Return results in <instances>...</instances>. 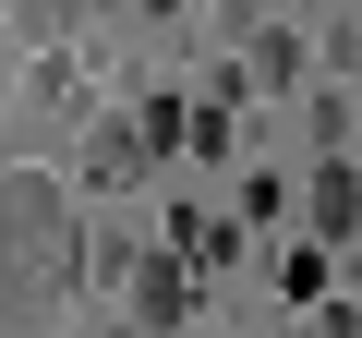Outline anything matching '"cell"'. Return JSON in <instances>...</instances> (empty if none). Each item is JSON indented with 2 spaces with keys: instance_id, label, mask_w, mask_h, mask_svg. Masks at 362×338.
Returning <instances> with one entry per match:
<instances>
[{
  "instance_id": "obj_1",
  "label": "cell",
  "mask_w": 362,
  "mask_h": 338,
  "mask_svg": "<svg viewBox=\"0 0 362 338\" xmlns=\"http://www.w3.org/2000/svg\"><path fill=\"white\" fill-rule=\"evenodd\" d=\"M85 278V242H73V194L49 169H0V338H37Z\"/></svg>"
},
{
  "instance_id": "obj_2",
  "label": "cell",
  "mask_w": 362,
  "mask_h": 338,
  "mask_svg": "<svg viewBox=\"0 0 362 338\" xmlns=\"http://www.w3.org/2000/svg\"><path fill=\"white\" fill-rule=\"evenodd\" d=\"M302 218H314V254L362 230V169H350V157H314V169H302Z\"/></svg>"
},
{
  "instance_id": "obj_3",
  "label": "cell",
  "mask_w": 362,
  "mask_h": 338,
  "mask_svg": "<svg viewBox=\"0 0 362 338\" xmlns=\"http://www.w3.org/2000/svg\"><path fill=\"white\" fill-rule=\"evenodd\" d=\"M145 157H157V145H145V121H97V133H85V182H97V194H121V182H145Z\"/></svg>"
},
{
  "instance_id": "obj_4",
  "label": "cell",
  "mask_w": 362,
  "mask_h": 338,
  "mask_svg": "<svg viewBox=\"0 0 362 338\" xmlns=\"http://www.w3.org/2000/svg\"><path fill=\"white\" fill-rule=\"evenodd\" d=\"M133 314H145V326H181V314H194V278H181V254H133Z\"/></svg>"
},
{
  "instance_id": "obj_5",
  "label": "cell",
  "mask_w": 362,
  "mask_h": 338,
  "mask_svg": "<svg viewBox=\"0 0 362 338\" xmlns=\"http://www.w3.org/2000/svg\"><path fill=\"white\" fill-rule=\"evenodd\" d=\"M13 13H25L37 37H61V25H73V0H13Z\"/></svg>"
},
{
  "instance_id": "obj_6",
  "label": "cell",
  "mask_w": 362,
  "mask_h": 338,
  "mask_svg": "<svg viewBox=\"0 0 362 338\" xmlns=\"http://www.w3.org/2000/svg\"><path fill=\"white\" fill-rule=\"evenodd\" d=\"M0 25H13V0H0Z\"/></svg>"
},
{
  "instance_id": "obj_7",
  "label": "cell",
  "mask_w": 362,
  "mask_h": 338,
  "mask_svg": "<svg viewBox=\"0 0 362 338\" xmlns=\"http://www.w3.org/2000/svg\"><path fill=\"white\" fill-rule=\"evenodd\" d=\"M302 338H314V326H302Z\"/></svg>"
}]
</instances>
